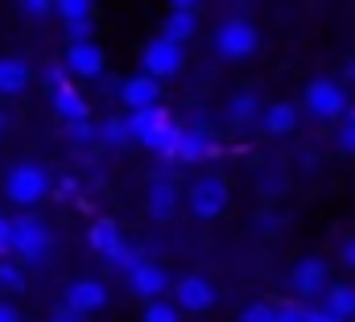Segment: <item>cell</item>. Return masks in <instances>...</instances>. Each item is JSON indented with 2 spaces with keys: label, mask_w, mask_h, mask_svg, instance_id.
I'll use <instances>...</instances> for the list:
<instances>
[{
  "label": "cell",
  "mask_w": 355,
  "mask_h": 322,
  "mask_svg": "<svg viewBox=\"0 0 355 322\" xmlns=\"http://www.w3.org/2000/svg\"><path fill=\"white\" fill-rule=\"evenodd\" d=\"M4 194H8L17 207H33V203H42V198L50 194V173H46L37 161H21V165L8 169Z\"/></svg>",
  "instance_id": "obj_1"
},
{
  "label": "cell",
  "mask_w": 355,
  "mask_h": 322,
  "mask_svg": "<svg viewBox=\"0 0 355 322\" xmlns=\"http://www.w3.org/2000/svg\"><path fill=\"white\" fill-rule=\"evenodd\" d=\"M257 46H261V37H257V29L248 25V21H240V17H232V21H223L219 29H215V50L227 58V62H236V58H248V54H257Z\"/></svg>",
  "instance_id": "obj_2"
},
{
  "label": "cell",
  "mask_w": 355,
  "mask_h": 322,
  "mask_svg": "<svg viewBox=\"0 0 355 322\" xmlns=\"http://www.w3.org/2000/svg\"><path fill=\"white\" fill-rule=\"evenodd\" d=\"M186 203H190L194 219H215V215H223V207H227V182L215 178V173H207V178H198V182L190 186Z\"/></svg>",
  "instance_id": "obj_3"
},
{
  "label": "cell",
  "mask_w": 355,
  "mask_h": 322,
  "mask_svg": "<svg viewBox=\"0 0 355 322\" xmlns=\"http://www.w3.org/2000/svg\"><path fill=\"white\" fill-rule=\"evenodd\" d=\"M12 252H17L25 264H37V260H46V256H50V232H46L37 219L21 215V219L12 223Z\"/></svg>",
  "instance_id": "obj_4"
},
{
  "label": "cell",
  "mask_w": 355,
  "mask_h": 322,
  "mask_svg": "<svg viewBox=\"0 0 355 322\" xmlns=\"http://www.w3.org/2000/svg\"><path fill=\"white\" fill-rule=\"evenodd\" d=\"M182 58H186V50L170 42V37H153L149 46H145V54H141V67H145V75L149 79H170L182 71Z\"/></svg>",
  "instance_id": "obj_5"
},
{
  "label": "cell",
  "mask_w": 355,
  "mask_h": 322,
  "mask_svg": "<svg viewBox=\"0 0 355 322\" xmlns=\"http://www.w3.org/2000/svg\"><path fill=\"white\" fill-rule=\"evenodd\" d=\"M306 108H310V116H318V120H335V116H343V108H347V99H343V87L331 79H314L306 87Z\"/></svg>",
  "instance_id": "obj_6"
},
{
  "label": "cell",
  "mask_w": 355,
  "mask_h": 322,
  "mask_svg": "<svg viewBox=\"0 0 355 322\" xmlns=\"http://www.w3.org/2000/svg\"><path fill=\"white\" fill-rule=\"evenodd\" d=\"M174 306L178 310H190V314L211 310V306H215V289H211V281L198 277V273H190V277L174 281Z\"/></svg>",
  "instance_id": "obj_7"
},
{
  "label": "cell",
  "mask_w": 355,
  "mask_h": 322,
  "mask_svg": "<svg viewBox=\"0 0 355 322\" xmlns=\"http://www.w3.org/2000/svg\"><path fill=\"white\" fill-rule=\"evenodd\" d=\"M67 306L79 310V314L87 319V314H95V310L107 306V285L95 281V277H79V281H71V289H67Z\"/></svg>",
  "instance_id": "obj_8"
},
{
  "label": "cell",
  "mask_w": 355,
  "mask_h": 322,
  "mask_svg": "<svg viewBox=\"0 0 355 322\" xmlns=\"http://www.w3.org/2000/svg\"><path fill=\"white\" fill-rule=\"evenodd\" d=\"M67 71L79 75V79H99V75H103V50L95 46V37L67 46Z\"/></svg>",
  "instance_id": "obj_9"
},
{
  "label": "cell",
  "mask_w": 355,
  "mask_h": 322,
  "mask_svg": "<svg viewBox=\"0 0 355 322\" xmlns=\"http://www.w3.org/2000/svg\"><path fill=\"white\" fill-rule=\"evenodd\" d=\"M128 289H132V294H141L145 302H153V298H162V294L170 289V273H166L162 264L141 260V264L128 273Z\"/></svg>",
  "instance_id": "obj_10"
},
{
  "label": "cell",
  "mask_w": 355,
  "mask_h": 322,
  "mask_svg": "<svg viewBox=\"0 0 355 322\" xmlns=\"http://www.w3.org/2000/svg\"><path fill=\"white\" fill-rule=\"evenodd\" d=\"M289 285H293V294L297 298H318L322 289H327V264L322 260H297L293 264V273H289Z\"/></svg>",
  "instance_id": "obj_11"
},
{
  "label": "cell",
  "mask_w": 355,
  "mask_h": 322,
  "mask_svg": "<svg viewBox=\"0 0 355 322\" xmlns=\"http://www.w3.org/2000/svg\"><path fill=\"white\" fill-rule=\"evenodd\" d=\"M87 244L95 256H103V260H116L124 248H128V240H124V232H120V223H112V219H95L87 232Z\"/></svg>",
  "instance_id": "obj_12"
},
{
  "label": "cell",
  "mask_w": 355,
  "mask_h": 322,
  "mask_svg": "<svg viewBox=\"0 0 355 322\" xmlns=\"http://www.w3.org/2000/svg\"><path fill=\"white\" fill-rule=\"evenodd\" d=\"M120 103L132 108V112L157 108L162 103V83L149 79V75H132V79H124V87H120Z\"/></svg>",
  "instance_id": "obj_13"
},
{
  "label": "cell",
  "mask_w": 355,
  "mask_h": 322,
  "mask_svg": "<svg viewBox=\"0 0 355 322\" xmlns=\"http://www.w3.org/2000/svg\"><path fill=\"white\" fill-rule=\"evenodd\" d=\"M166 128H170L166 108H141V112H128V133H132L137 141H145L149 149H153V141H157Z\"/></svg>",
  "instance_id": "obj_14"
},
{
  "label": "cell",
  "mask_w": 355,
  "mask_h": 322,
  "mask_svg": "<svg viewBox=\"0 0 355 322\" xmlns=\"http://www.w3.org/2000/svg\"><path fill=\"white\" fill-rule=\"evenodd\" d=\"M178 207V186L170 178H157L153 186H149V215L153 219H170Z\"/></svg>",
  "instance_id": "obj_15"
},
{
  "label": "cell",
  "mask_w": 355,
  "mask_h": 322,
  "mask_svg": "<svg viewBox=\"0 0 355 322\" xmlns=\"http://www.w3.org/2000/svg\"><path fill=\"white\" fill-rule=\"evenodd\" d=\"M54 112L62 116V124H79V120H87V99L75 87H62V91H54Z\"/></svg>",
  "instance_id": "obj_16"
},
{
  "label": "cell",
  "mask_w": 355,
  "mask_h": 322,
  "mask_svg": "<svg viewBox=\"0 0 355 322\" xmlns=\"http://www.w3.org/2000/svg\"><path fill=\"white\" fill-rule=\"evenodd\" d=\"M261 128L265 133H272V137H281V133H293L297 128V108L293 103H272V108H265V116H261Z\"/></svg>",
  "instance_id": "obj_17"
},
{
  "label": "cell",
  "mask_w": 355,
  "mask_h": 322,
  "mask_svg": "<svg viewBox=\"0 0 355 322\" xmlns=\"http://www.w3.org/2000/svg\"><path fill=\"white\" fill-rule=\"evenodd\" d=\"M227 120L240 124V128H244V124H257V120H261V99H257L252 91L232 95V99H227Z\"/></svg>",
  "instance_id": "obj_18"
},
{
  "label": "cell",
  "mask_w": 355,
  "mask_h": 322,
  "mask_svg": "<svg viewBox=\"0 0 355 322\" xmlns=\"http://www.w3.org/2000/svg\"><path fill=\"white\" fill-rule=\"evenodd\" d=\"M29 87V67L21 58H0V95H21Z\"/></svg>",
  "instance_id": "obj_19"
},
{
  "label": "cell",
  "mask_w": 355,
  "mask_h": 322,
  "mask_svg": "<svg viewBox=\"0 0 355 322\" xmlns=\"http://www.w3.org/2000/svg\"><path fill=\"white\" fill-rule=\"evenodd\" d=\"M194 29H198V21H194V8H174L170 12V21H166V29H162V37H170V42H190L194 37Z\"/></svg>",
  "instance_id": "obj_20"
},
{
  "label": "cell",
  "mask_w": 355,
  "mask_h": 322,
  "mask_svg": "<svg viewBox=\"0 0 355 322\" xmlns=\"http://www.w3.org/2000/svg\"><path fill=\"white\" fill-rule=\"evenodd\" d=\"M207 153H215V145L207 141V133H194V128H182V141H178V161H198L207 158Z\"/></svg>",
  "instance_id": "obj_21"
},
{
  "label": "cell",
  "mask_w": 355,
  "mask_h": 322,
  "mask_svg": "<svg viewBox=\"0 0 355 322\" xmlns=\"http://www.w3.org/2000/svg\"><path fill=\"white\" fill-rule=\"evenodd\" d=\"M327 314L335 319H355V285H331L327 289Z\"/></svg>",
  "instance_id": "obj_22"
},
{
  "label": "cell",
  "mask_w": 355,
  "mask_h": 322,
  "mask_svg": "<svg viewBox=\"0 0 355 322\" xmlns=\"http://www.w3.org/2000/svg\"><path fill=\"white\" fill-rule=\"evenodd\" d=\"M54 12L71 25V21H91L95 17V0H54Z\"/></svg>",
  "instance_id": "obj_23"
},
{
  "label": "cell",
  "mask_w": 355,
  "mask_h": 322,
  "mask_svg": "<svg viewBox=\"0 0 355 322\" xmlns=\"http://www.w3.org/2000/svg\"><path fill=\"white\" fill-rule=\"evenodd\" d=\"M178 310L174 302H166V298H153L149 306H145V322H178Z\"/></svg>",
  "instance_id": "obj_24"
},
{
  "label": "cell",
  "mask_w": 355,
  "mask_h": 322,
  "mask_svg": "<svg viewBox=\"0 0 355 322\" xmlns=\"http://www.w3.org/2000/svg\"><path fill=\"white\" fill-rule=\"evenodd\" d=\"M128 137H132V133H128V120H120V116H116V120H103V128H99V141H103V145H124Z\"/></svg>",
  "instance_id": "obj_25"
},
{
  "label": "cell",
  "mask_w": 355,
  "mask_h": 322,
  "mask_svg": "<svg viewBox=\"0 0 355 322\" xmlns=\"http://www.w3.org/2000/svg\"><path fill=\"white\" fill-rule=\"evenodd\" d=\"M240 322H277V306H268V302H252V306H244Z\"/></svg>",
  "instance_id": "obj_26"
},
{
  "label": "cell",
  "mask_w": 355,
  "mask_h": 322,
  "mask_svg": "<svg viewBox=\"0 0 355 322\" xmlns=\"http://www.w3.org/2000/svg\"><path fill=\"white\" fill-rule=\"evenodd\" d=\"M25 285V277H21V269L17 264H0V289H8V294H17Z\"/></svg>",
  "instance_id": "obj_27"
},
{
  "label": "cell",
  "mask_w": 355,
  "mask_h": 322,
  "mask_svg": "<svg viewBox=\"0 0 355 322\" xmlns=\"http://www.w3.org/2000/svg\"><path fill=\"white\" fill-rule=\"evenodd\" d=\"M277 322H310V310L306 306H277Z\"/></svg>",
  "instance_id": "obj_28"
},
{
  "label": "cell",
  "mask_w": 355,
  "mask_h": 322,
  "mask_svg": "<svg viewBox=\"0 0 355 322\" xmlns=\"http://www.w3.org/2000/svg\"><path fill=\"white\" fill-rule=\"evenodd\" d=\"M46 79H50V95H54V91H62V87H71V71L54 62V67L46 71Z\"/></svg>",
  "instance_id": "obj_29"
},
{
  "label": "cell",
  "mask_w": 355,
  "mask_h": 322,
  "mask_svg": "<svg viewBox=\"0 0 355 322\" xmlns=\"http://www.w3.org/2000/svg\"><path fill=\"white\" fill-rule=\"evenodd\" d=\"M21 8H25V17L42 21L46 12H54V0H21Z\"/></svg>",
  "instance_id": "obj_30"
},
{
  "label": "cell",
  "mask_w": 355,
  "mask_h": 322,
  "mask_svg": "<svg viewBox=\"0 0 355 322\" xmlns=\"http://www.w3.org/2000/svg\"><path fill=\"white\" fill-rule=\"evenodd\" d=\"M67 133H71V141H79V145H87V141H95V137H99L87 120H79V124H67Z\"/></svg>",
  "instance_id": "obj_31"
},
{
  "label": "cell",
  "mask_w": 355,
  "mask_h": 322,
  "mask_svg": "<svg viewBox=\"0 0 355 322\" xmlns=\"http://www.w3.org/2000/svg\"><path fill=\"white\" fill-rule=\"evenodd\" d=\"M67 33H71V42H91L95 25H91V21H71V25H67Z\"/></svg>",
  "instance_id": "obj_32"
},
{
  "label": "cell",
  "mask_w": 355,
  "mask_h": 322,
  "mask_svg": "<svg viewBox=\"0 0 355 322\" xmlns=\"http://www.w3.org/2000/svg\"><path fill=\"white\" fill-rule=\"evenodd\" d=\"M50 322H83V314H79V310H71V306L62 302V306H58V310L50 314Z\"/></svg>",
  "instance_id": "obj_33"
},
{
  "label": "cell",
  "mask_w": 355,
  "mask_h": 322,
  "mask_svg": "<svg viewBox=\"0 0 355 322\" xmlns=\"http://www.w3.org/2000/svg\"><path fill=\"white\" fill-rule=\"evenodd\" d=\"M116 264H120V269H124V273H132V269H137V264H141V256H137V252H132V248H124V252H120V256H116Z\"/></svg>",
  "instance_id": "obj_34"
},
{
  "label": "cell",
  "mask_w": 355,
  "mask_h": 322,
  "mask_svg": "<svg viewBox=\"0 0 355 322\" xmlns=\"http://www.w3.org/2000/svg\"><path fill=\"white\" fill-rule=\"evenodd\" d=\"M339 141H343V149H347V153H355V116L343 124V137H339Z\"/></svg>",
  "instance_id": "obj_35"
},
{
  "label": "cell",
  "mask_w": 355,
  "mask_h": 322,
  "mask_svg": "<svg viewBox=\"0 0 355 322\" xmlns=\"http://www.w3.org/2000/svg\"><path fill=\"white\" fill-rule=\"evenodd\" d=\"M8 248H12V223L0 215V252H8Z\"/></svg>",
  "instance_id": "obj_36"
},
{
  "label": "cell",
  "mask_w": 355,
  "mask_h": 322,
  "mask_svg": "<svg viewBox=\"0 0 355 322\" xmlns=\"http://www.w3.org/2000/svg\"><path fill=\"white\" fill-rule=\"evenodd\" d=\"M0 322H21V310L8 306V302H0Z\"/></svg>",
  "instance_id": "obj_37"
},
{
  "label": "cell",
  "mask_w": 355,
  "mask_h": 322,
  "mask_svg": "<svg viewBox=\"0 0 355 322\" xmlns=\"http://www.w3.org/2000/svg\"><path fill=\"white\" fill-rule=\"evenodd\" d=\"M343 264H352V269H355V236L343 244Z\"/></svg>",
  "instance_id": "obj_38"
},
{
  "label": "cell",
  "mask_w": 355,
  "mask_h": 322,
  "mask_svg": "<svg viewBox=\"0 0 355 322\" xmlns=\"http://www.w3.org/2000/svg\"><path fill=\"white\" fill-rule=\"evenodd\" d=\"M310 322H339L335 314H327V310H310Z\"/></svg>",
  "instance_id": "obj_39"
},
{
  "label": "cell",
  "mask_w": 355,
  "mask_h": 322,
  "mask_svg": "<svg viewBox=\"0 0 355 322\" xmlns=\"http://www.w3.org/2000/svg\"><path fill=\"white\" fill-rule=\"evenodd\" d=\"M198 0H174V8H194Z\"/></svg>",
  "instance_id": "obj_40"
},
{
  "label": "cell",
  "mask_w": 355,
  "mask_h": 322,
  "mask_svg": "<svg viewBox=\"0 0 355 322\" xmlns=\"http://www.w3.org/2000/svg\"><path fill=\"white\" fill-rule=\"evenodd\" d=\"M4 128H8V116H4V108H0V133H4Z\"/></svg>",
  "instance_id": "obj_41"
},
{
  "label": "cell",
  "mask_w": 355,
  "mask_h": 322,
  "mask_svg": "<svg viewBox=\"0 0 355 322\" xmlns=\"http://www.w3.org/2000/svg\"><path fill=\"white\" fill-rule=\"evenodd\" d=\"M347 75H352V79H355V62H352V67H347Z\"/></svg>",
  "instance_id": "obj_42"
}]
</instances>
